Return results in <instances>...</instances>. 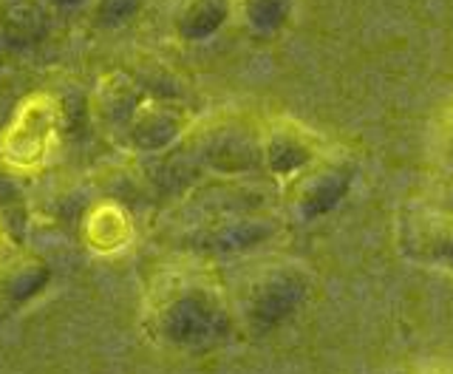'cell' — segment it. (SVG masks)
I'll return each mask as SVG.
<instances>
[{"mask_svg": "<svg viewBox=\"0 0 453 374\" xmlns=\"http://www.w3.org/2000/svg\"><path fill=\"white\" fill-rule=\"evenodd\" d=\"M419 374H453V369H445V366H436V369H425Z\"/></svg>", "mask_w": 453, "mask_h": 374, "instance_id": "7a4b0ae2", "label": "cell"}, {"mask_svg": "<svg viewBox=\"0 0 453 374\" xmlns=\"http://www.w3.org/2000/svg\"><path fill=\"white\" fill-rule=\"evenodd\" d=\"M54 131V111L46 99H32L6 136V160L14 165H35L42 160Z\"/></svg>", "mask_w": 453, "mask_h": 374, "instance_id": "6da1fadb", "label": "cell"}]
</instances>
